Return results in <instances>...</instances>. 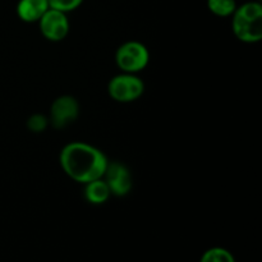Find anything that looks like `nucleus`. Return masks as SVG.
<instances>
[{"mask_svg":"<svg viewBox=\"0 0 262 262\" xmlns=\"http://www.w3.org/2000/svg\"><path fill=\"white\" fill-rule=\"evenodd\" d=\"M107 163L109 159L99 147L82 141L67 143L59 154L61 170L79 184L102 178Z\"/></svg>","mask_w":262,"mask_h":262,"instance_id":"f257e3e1","label":"nucleus"},{"mask_svg":"<svg viewBox=\"0 0 262 262\" xmlns=\"http://www.w3.org/2000/svg\"><path fill=\"white\" fill-rule=\"evenodd\" d=\"M232 31L241 42H260L262 38V5L260 3L247 2L237 5L232 14Z\"/></svg>","mask_w":262,"mask_h":262,"instance_id":"f03ea898","label":"nucleus"},{"mask_svg":"<svg viewBox=\"0 0 262 262\" xmlns=\"http://www.w3.org/2000/svg\"><path fill=\"white\" fill-rule=\"evenodd\" d=\"M114 60L120 72L138 74L150 63V51L140 41H125L115 51Z\"/></svg>","mask_w":262,"mask_h":262,"instance_id":"7ed1b4c3","label":"nucleus"},{"mask_svg":"<svg viewBox=\"0 0 262 262\" xmlns=\"http://www.w3.org/2000/svg\"><path fill=\"white\" fill-rule=\"evenodd\" d=\"M145 92V82L138 74L120 72L112 77L107 83V94L114 101L129 104L140 99Z\"/></svg>","mask_w":262,"mask_h":262,"instance_id":"20e7f679","label":"nucleus"},{"mask_svg":"<svg viewBox=\"0 0 262 262\" xmlns=\"http://www.w3.org/2000/svg\"><path fill=\"white\" fill-rule=\"evenodd\" d=\"M79 117V102L72 95H61L51 102L49 110V124L54 129H64Z\"/></svg>","mask_w":262,"mask_h":262,"instance_id":"39448f33","label":"nucleus"},{"mask_svg":"<svg viewBox=\"0 0 262 262\" xmlns=\"http://www.w3.org/2000/svg\"><path fill=\"white\" fill-rule=\"evenodd\" d=\"M102 179L106 182L112 196L125 197L130 193L133 188L130 169L123 161H109Z\"/></svg>","mask_w":262,"mask_h":262,"instance_id":"423d86ee","label":"nucleus"},{"mask_svg":"<svg viewBox=\"0 0 262 262\" xmlns=\"http://www.w3.org/2000/svg\"><path fill=\"white\" fill-rule=\"evenodd\" d=\"M37 25L43 38L51 41V42L63 41L68 36L69 30H71V23H69L67 13L53 9V8H49L46 10Z\"/></svg>","mask_w":262,"mask_h":262,"instance_id":"0eeeda50","label":"nucleus"},{"mask_svg":"<svg viewBox=\"0 0 262 262\" xmlns=\"http://www.w3.org/2000/svg\"><path fill=\"white\" fill-rule=\"evenodd\" d=\"M49 8L48 0H19L15 12L22 22L37 23Z\"/></svg>","mask_w":262,"mask_h":262,"instance_id":"6e6552de","label":"nucleus"},{"mask_svg":"<svg viewBox=\"0 0 262 262\" xmlns=\"http://www.w3.org/2000/svg\"><path fill=\"white\" fill-rule=\"evenodd\" d=\"M83 197L90 205L100 206V205L106 204L112 197L109 187L102 178L89 182V183L83 184Z\"/></svg>","mask_w":262,"mask_h":262,"instance_id":"1a4fd4ad","label":"nucleus"},{"mask_svg":"<svg viewBox=\"0 0 262 262\" xmlns=\"http://www.w3.org/2000/svg\"><path fill=\"white\" fill-rule=\"evenodd\" d=\"M207 9L216 17H232L237 8L235 0H207Z\"/></svg>","mask_w":262,"mask_h":262,"instance_id":"9d476101","label":"nucleus"},{"mask_svg":"<svg viewBox=\"0 0 262 262\" xmlns=\"http://www.w3.org/2000/svg\"><path fill=\"white\" fill-rule=\"evenodd\" d=\"M200 262H235L232 252L222 247H212L205 251Z\"/></svg>","mask_w":262,"mask_h":262,"instance_id":"9b49d317","label":"nucleus"},{"mask_svg":"<svg viewBox=\"0 0 262 262\" xmlns=\"http://www.w3.org/2000/svg\"><path fill=\"white\" fill-rule=\"evenodd\" d=\"M26 125L30 129V132L42 133L50 124H49V118L46 115L41 114V113H36V114H32L28 118Z\"/></svg>","mask_w":262,"mask_h":262,"instance_id":"f8f14e48","label":"nucleus"},{"mask_svg":"<svg viewBox=\"0 0 262 262\" xmlns=\"http://www.w3.org/2000/svg\"><path fill=\"white\" fill-rule=\"evenodd\" d=\"M49 7L53 9L60 10L63 13H71L79 8L83 3V0H48Z\"/></svg>","mask_w":262,"mask_h":262,"instance_id":"ddd939ff","label":"nucleus"}]
</instances>
